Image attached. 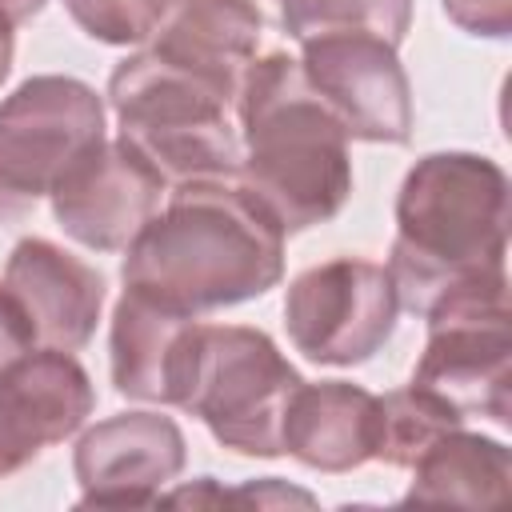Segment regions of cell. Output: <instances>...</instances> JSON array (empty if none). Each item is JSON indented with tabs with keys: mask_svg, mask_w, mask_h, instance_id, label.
<instances>
[{
	"mask_svg": "<svg viewBox=\"0 0 512 512\" xmlns=\"http://www.w3.org/2000/svg\"><path fill=\"white\" fill-rule=\"evenodd\" d=\"M284 452L316 472H352L376 460L380 396L348 380L300 384L284 412Z\"/></svg>",
	"mask_w": 512,
	"mask_h": 512,
	"instance_id": "cell-15",
	"label": "cell"
},
{
	"mask_svg": "<svg viewBox=\"0 0 512 512\" xmlns=\"http://www.w3.org/2000/svg\"><path fill=\"white\" fill-rule=\"evenodd\" d=\"M508 488H512V452L500 440L452 428L416 456L404 500L496 508L508 504Z\"/></svg>",
	"mask_w": 512,
	"mask_h": 512,
	"instance_id": "cell-17",
	"label": "cell"
},
{
	"mask_svg": "<svg viewBox=\"0 0 512 512\" xmlns=\"http://www.w3.org/2000/svg\"><path fill=\"white\" fill-rule=\"evenodd\" d=\"M192 320L200 316L164 308L124 288V296L116 300L112 336H108L116 392L128 400H144V404H172V372H176L180 344Z\"/></svg>",
	"mask_w": 512,
	"mask_h": 512,
	"instance_id": "cell-16",
	"label": "cell"
},
{
	"mask_svg": "<svg viewBox=\"0 0 512 512\" xmlns=\"http://www.w3.org/2000/svg\"><path fill=\"white\" fill-rule=\"evenodd\" d=\"M96 408L80 360L36 344L0 368V480L28 468L48 444L68 440Z\"/></svg>",
	"mask_w": 512,
	"mask_h": 512,
	"instance_id": "cell-12",
	"label": "cell"
},
{
	"mask_svg": "<svg viewBox=\"0 0 512 512\" xmlns=\"http://www.w3.org/2000/svg\"><path fill=\"white\" fill-rule=\"evenodd\" d=\"M124 252V288L188 316L256 300L284 276L280 224L232 180L176 184Z\"/></svg>",
	"mask_w": 512,
	"mask_h": 512,
	"instance_id": "cell-1",
	"label": "cell"
},
{
	"mask_svg": "<svg viewBox=\"0 0 512 512\" xmlns=\"http://www.w3.org/2000/svg\"><path fill=\"white\" fill-rule=\"evenodd\" d=\"M12 20L0 12V84L8 80V72H12V48H16V40H12Z\"/></svg>",
	"mask_w": 512,
	"mask_h": 512,
	"instance_id": "cell-24",
	"label": "cell"
},
{
	"mask_svg": "<svg viewBox=\"0 0 512 512\" xmlns=\"http://www.w3.org/2000/svg\"><path fill=\"white\" fill-rule=\"evenodd\" d=\"M304 376L268 332L192 320L172 372V408L192 412L216 444L240 456H284V412Z\"/></svg>",
	"mask_w": 512,
	"mask_h": 512,
	"instance_id": "cell-4",
	"label": "cell"
},
{
	"mask_svg": "<svg viewBox=\"0 0 512 512\" xmlns=\"http://www.w3.org/2000/svg\"><path fill=\"white\" fill-rule=\"evenodd\" d=\"M44 4H48V0H0V12H4L12 24H24V20H32Z\"/></svg>",
	"mask_w": 512,
	"mask_h": 512,
	"instance_id": "cell-25",
	"label": "cell"
},
{
	"mask_svg": "<svg viewBox=\"0 0 512 512\" xmlns=\"http://www.w3.org/2000/svg\"><path fill=\"white\" fill-rule=\"evenodd\" d=\"M164 176L128 144L100 140L48 192L56 224L88 252H124L132 236L152 220L164 196Z\"/></svg>",
	"mask_w": 512,
	"mask_h": 512,
	"instance_id": "cell-10",
	"label": "cell"
},
{
	"mask_svg": "<svg viewBox=\"0 0 512 512\" xmlns=\"http://www.w3.org/2000/svg\"><path fill=\"white\" fill-rule=\"evenodd\" d=\"M292 40L324 32H372L400 48L412 28V0H264Z\"/></svg>",
	"mask_w": 512,
	"mask_h": 512,
	"instance_id": "cell-18",
	"label": "cell"
},
{
	"mask_svg": "<svg viewBox=\"0 0 512 512\" xmlns=\"http://www.w3.org/2000/svg\"><path fill=\"white\" fill-rule=\"evenodd\" d=\"M464 416L440 400L436 392L420 388V384H408V388H396L388 396H380V448H376V460L392 464V468H412L416 456L440 440L444 432L460 428Z\"/></svg>",
	"mask_w": 512,
	"mask_h": 512,
	"instance_id": "cell-19",
	"label": "cell"
},
{
	"mask_svg": "<svg viewBox=\"0 0 512 512\" xmlns=\"http://www.w3.org/2000/svg\"><path fill=\"white\" fill-rule=\"evenodd\" d=\"M64 8L84 28V36L128 48L144 44L156 32L168 0H64Z\"/></svg>",
	"mask_w": 512,
	"mask_h": 512,
	"instance_id": "cell-20",
	"label": "cell"
},
{
	"mask_svg": "<svg viewBox=\"0 0 512 512\" xmlns=\"http://www.w3.org/2000/svg\"><path fill=\"white\" fill-rule=\"evenodd\" d=\"M228 504H256V508H264V504H316V500L304 488H292V484H284L276 476H264V480H252L244 488H232Z\"/></svg>",
	"mask_w": 512,
	"mask_h": 512,
	"instance_id": "cell-23",
	"label": "cell"
},
{
	"mask_svg": "<svg viewBox=\"0 0 512 512\" xmlns=\"http://www.w3.org/2000/svg\"><path fill=\"white\" fill-rule=\"evenodd\" d=\"M260 32L264 16L256 0H168L156 32L140 48L232 104L256 60Z\"/></svg>",
	"mask_w": 512,
	"mask_h": 512,
	"instance_id": "cell-13",
	"label": "cell"
},
{
	"mask_svg": "<svg viewBox=\"0 0 512 512\" xmlns=\"http://www.w3.org/2000/svg\"><path fill=\"white\" fill-rule=\"evenodd\" d=\"M4 284L24 304L36 344L76 352L92 340L104 308V276L52 240L24 236L4 264Z\"/></svg>",
	"mask_w": 512,
	"mask_h": 512,
	"instance_id": "cell-14",
	"label": "cell"
},
{
	"mask_svg": "<svg viewBox=\"0 0 512 512\" xmlns=\"http://www.w3.org/2000/svg\"><path fill=\"white\" fill-rule=\"evenodd\" d=\"M508 176L476 152H432L416 160L396 196V240L388 276L400 308L428 312L444 292L504 272Z\"/></svg>",
	"mask_w": 512,
	"mask_h": 512,
	"instance_id": "cell-3",
	"label": "cell"
},
{
	"mask_svg": "<svg viewBox=\"0 0 512 512\" xmlns=\"http://www.w3.org/2000/svg\"><path fill=\"white\" fill-rule=\"evenodd\" d=\"M448 20L472 36L504 40L512 32V0H440Z\"/></svg>",
	"mask_w": 512,
	"mask_h": 512,
	"instance_id": "cell-21",
	"label": "cell"
},
{
	"mask_svg": "<svg viewBox=\"0 0 512 512\" xmlns=\"http://www.w3.org/2000/svg\"><path fill=\"white\" fill-rule=\"evenodd\" d=\"M84 508H148L184 468V432L160 412L92 424L72 456Z\"/></svg>",
	"mask_w": 512,
	"mask_h": 512,
	"instance_id": "cell-11",
	"label": "cell"
},
{
	"mask_svg": "<svg viewBox=\"0 0 512 512\" xmlns=\"http://www.w3.org/2000/svg\"><path fill=\"white\" fill-rule=\"evenodd\" d=\"M104 104L72 76H32L0 104V224L32 212L56 180L100 144Z\"/></svg>",
	"mask_w": 512,
	"mask_h": 512,
	"instance_id": "cell-7",
	"label": "cell"
},
{
	"mask_svg": "<svg viewBox=\"0 0 512 512\" xmlns=\"http://www.w3.org/2000/svg\"><path fill=\"white\" fill-rule=\"evenodd\" d=\"M428 344L412 384L448 400L460 416L508 424L512 408V308L508 276H480L444 292L428 312Z\"/></svg>",
	"mask_w": 512,
	"mask_h": 512,
	"instance_id": "cell-6",
	"label": "cell"
},
{
	"mask_svg": "<svg viewBox=\"0 0 512 512\" xmlns=\"http://www.w3.org/2000/svg\"><path fill=\"white\" fill-rule=\"evenodd\" d=\"M300 72L348 140L408 144L412 88L396 44L372 32H324L300 40Z\"/></svg>",
	"mask_w": 512,
	"mask_h": 512,
	"instance_id": "cell-9",
	"label": "cell"
},
{
	"mask_svg": "<svg viewBox=\"0 0 512 512\" xmlns=\"http://www.w3.org/2000/svg\"><path fill=\"white\" fill-rule=\"evenodd\" d=\"M36 348V328L8 284H0V368Z\"/></svg>",
	"mask_w": 512,
	"mask_h": 512,
	"instance_id": "cell-22",
	"label": "cell"
},
{
	"mask_svg": "<svg viewBox=\"0 0 512 512\" xmlns=\"http://www.w3.org/2000/svg\"><path fill=\"white\" fill-rule=\"evenodd\" d=\"M400 316V296L384 264L336 256L288 284L284 328L296 352L312 364L356 368L372 360Z\"/></svg>",
	"mask_w": 512,
	"mask_h": 512,
	"instance_id": "cell-8",
	"label": "cell"
},
{
	"mask_svg": "<svg viewBox=\"0 0 512 512\" xmlns=\"http://www.w3.org/2000/svg\"><path fill=\"white\" fill-rule=\"evenodd\" d=\"M120 140H128L164 184L232 180L240 168V132L228 120V100L192 76L160 64L148 48L116 64L108 80Z\"/></svg>",
	"mask_w": 512,
	"mask_h": 512,
	"instance_id": "cell-5",
	"label": "cell"
},
{
	"mask_svg": "<svg viewBox=\"0 0 512 512\" xmlns=\"http://www.w3.org/2000/svg\"><path fill=\"white\" fill-rule=\"evenodd\" d=\"M236 184L280 224L304 232L332 220L352 196L348 132L308 88L288 52L256 56L236 88Z\"/></svg>",
	"mask_w": 512,
	"mask_h": 512,
	"instance_id": "cell-2",
	"label": "cell"
}]
</instances>
